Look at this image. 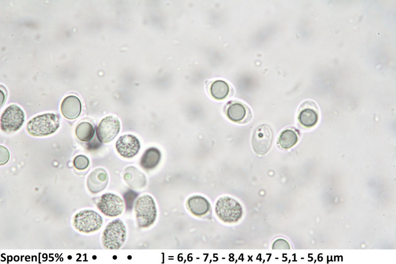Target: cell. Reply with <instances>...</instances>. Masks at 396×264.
Instances as JSON below:
<instances>
[{"label":"cell","instance_id":"30bf717a","mask_svg":"<svg viewBox=\"0 0 396 264\" xmlns=\"http://www.w3.org/2000/svg\"><path fill=\"white\" fill-rule=\"evenodd\" d=\"M118 153L122 157L127 158L135 157L138 153L141 145L137 137L131 134L121 136L115 143Z\"/></svg>","mask_w":396,"mask_h":264},{"label":"cell","instance_id":"e0dca14e","mask_svg":"<svg viewBox=\"0 0 396 264\" xmlns=\"http://www.w3.org/2000/svg\"><path fill=\"white\" fill-rule=\"evenodd\" d=\"M229 92V85L223 80H216L212 83L210 87L211 94L217 100L224 99L227 96Z\"/></svg>","mask_w":396,"mask_h":264},{"label":"cell","instance_id":"7a4b0ae2","mask_svg":"<svg viewBox=\"0 0 396 264\" xmlns=\"http://www.w3.org/2000/svg\"><path fill=\"white\" fill-rule=\"evenodd\" d=\"M134 211L138 226L148 228L155 221L157 210L153 199L148 195L139 197L136 201Z\"/></svg>","mask_w":396,"mask_h":264},{"label":"cell","instance_id":"6da1fadb","mask_svg":"<svg viewBox=\"0 0 396 264\" xmlns=\"http://www.w3.org/2000/svg\"><path fill=\"white\" fill-rule=\"evenodd\" d=\"M59 127V117L56 114L47 113L37 115L26 125L28 133L36 137H42L54 133Z\"/></svg>","mask_w":396,"mask_h":264},{"label":"cell","instance_id":"7402d4cb","mask_svg":"<svg viewBox=\"0 0 396 264\" xmlns=\"http://www.w3.org/2000/svg\"><path fill=\"white\" fill-rule=\"evenodd\" d=\"M9 158V153L7 149L0 146V165L5 164Z\"/></svg>","mask_w":396,"mask_h":264},{"label":"cell","instance_id":"3957f363","mask_svg":"<svg viewBox=\"0 0 396 264\" xmlns=\"http://www.w3.org/2000/svg\"><path fill=\"white\" fill-rule=\"evenodd\" d=\"M126 231V226L121 220L116 219L109 222L102 233L103 247L109 250L120 248L125 242Z\"/></svg>","mask_w":396,"mask_h":264},{"label":"cell","instance_id":"ac0fdd59","mask_svg":"<svg viewBox=\"0 0 396 264\" xmlns=\"http://www.w3.org/2000/svg\"><path fill=\"white\" fill-rule=\"evenodd\" d=\"M317 112L311 108H305L299 114L298 119L300 123L304 127H311L314 126L318 121Z\"/></svg>","mask_w":396,"mask_h":264},{"label":"cell","instance_id":"52a82bcc","mask_svg":"<svg viewBox=\"0 0 396 264\" xmlns=\"http://www.w3.org/2000/svg\"><path fill=\"white\" fill-rule=\"evenodd\" d=\"M273 138V130L269 125H259L252 136L251 144L254 151L260 155L266 154L271 147Z\"/></svg>","mask_w":396,"mask_h":264},{"label":"cell","instance_id":"ffe728a7","mask_svg":"<svg viewBox=\"0 0 396 264\" xmlns=\"http://www.w3.org/2000/svg\"><path fill=\"white\" fill-rule=\"evenodd\" d=\"M88 158L84 155L77 156L73 160V165L78 170H82L86 169L89 165Z\"/></svg>","mask_w":396,"mask_h":264},{"label":"cell","instance_id":"ba28073f","mask_svg":"<svg viewBox=\"0 0 396 264\" xmlns=\"http://www.w3.org/2000/svg\"><path fill=\"white\" fill-rule=\"evenodd\" d=\"M97 206L106 216L115 217L122 213L124 203L119 196L112 193H105L100 197Z\"/></svg>","mask_w":396,"mask_h":264},{"label":"cell","instance_id":"9c48e42d","mask_svg":"<svg viewBox=\"0 0 396 264\" xmlns=\"http://www.w3.org/2000/svg\"><path fill=\"white\" fill-rule=\"evenodd\" d=\"M120 129V123L116 116L109 115L103 118L97 128V137L99 142L108 143L118 135Z\"/></svg>","mask_w":396,"mask_h":264},{"label":"cell","instance_id":"2e32d148","mask_svg":"<svg viewBox=\"0 0 396 264\" xmlns=\"http://www.w3.org/2000/svg\"><path fill=\"white\" fill-rule=\"evenodd\" d=\"M246 115V109L244 105L239 103L230 105L227 109V115L232 121L239 122L242 121Z\"/></svg>","mask_w":396,"mask_h":264},{"label":"cell","instance_id":"8992f818","mask_svg":"<svg viewBox=\"0 0 396 264\" xmlns=\"http://www.w3.org/2000/svg\"><path fill=\"white\" fill-rule=\"evenodd\" d=\"M25 121L23 110L16 105L7 107L0 117V128L5 133L14 132L19 130Z\"/></svg>","mask_w":396,"mask_h":264},{"label":"cell","instance_id":"44dd1931","mask_svg":"<svg viewBox=\"0 0 396 264\" xmlns=\"http://www.w3.org/2000/svg\"><path fill=\"white\" fill-rule=\"evenodd\" d=\"M273 249H289L290 246L289 243L283 239H278L275 240L272 246Z\"/></svg>","mask_w":396,"mask_h":264},{"label":"cell","instance_id":"d6986e66","mask_svg":"<svg viewBox=\"0 0 396 264\" xmlns=\"http://www.w3.org/2000/svg\"><path fill=\"white\" fill-rule=\"evenodd\" d=\"M297 133L291 129L283 131L279 137L280 145L284 149H289L293 147L297 142Z\"/></svg>","mask_w":396,"mask_h":264},{"label":"cell","instance_id":"4fadbf2b","mask_svg":"<svg viewBox=\"0 0 396 264\" xmlns=\"http://www.w3.org/2000/svg\"><path fill=\"white\" fill-rule=\"evenodd\" d=\"M187 206L191 213L199 217L208 213L211 208L208 201L199 195L190 197L187 201Z\"/></svg>","mask_w":396,"mask_h":264},{"label":"cell","instance_id":"8fae6325","mask_svg":"<svg viewBox=\"0 0 396 264\" xmlns=\"http://www.w3.org/2000/svg\"><path fill=\"white\" fill-rule=\"evenodd\" d=\"M107 183V174L104 169L101 168L93 170L89 175L87 180L88 189L93 193H97L103 190Z\"/></svg>","mask_w":396,"mask_h":264},{"label":"cell","instance_id":"9a60e30c","mask_svg":"<svg viewBox=\"0 0 396 264\" xmlns=\"http://www.w3.org/2000/svg\"><path fill=\"white\" fill-rule=\"evenodd\" d=\"M75 134L79 140L83 142L89 141L94 136L95 129L90 123L82 122L77 126Z\"/></svg>","mask_w":396,"mask_h":264},{"label":"cell","instance_id":"5bb4252c","mask_svg":"<svg viewBox=\"0 0 396 264\" xmlns=\"http://www.w3.org/2000/svg\"><path fill=\"white\" fill-rule=\"evenodd\" d=\"M161 157V153L158 149L154 147L149 148L142 156L140 165L144 169H152L158 164Z\"/></svg>","mask_w":396,"mask_h":264},{"label":"cell","instance_id":"277c9868","mask_svg":"<svg viewBox=\"0 0 396 264\" xmlns=\"http://www.w3.org/2000/svg\"><path fill=\"white\" fill-rule=\"evenodd\" d=\"M215 211L221 220L228 223L237 222L243 214L241 204L235 199L228 196L220 197L217 200Z\"/></svg>","mask_w":396,"mask_h":264},{"label":"cell","instance_id":"7c38bea8","mask_svg":"<svg viewBox=\"0 0 396 264\" xmlns=\"http://www.w3.org/2000/svg\"><path fill=\"white\" fill-rule=\"evenodd\" d=\"M60 108L62 115L65 118L74 119L79 116L81 111L80 100L75 96H68L63 99Z\"/></svg>","mask_w":396,"mask_h":264},{"label":"cell","instance_id":"5b68a950","mask_svg":"<svg viewBox=\"0 0 396 264\" xmlns=\"http://www.w3.org/2000/svg\"><path fill=\"white\" fill-rule=\"evenodd\" d=\"M103 223L102 217L93 210L81 211L73 218L74 227L81 232L88 233L98 230Z\"/></svg>","mask_w":396,"mask_h":264}]
</instances>
